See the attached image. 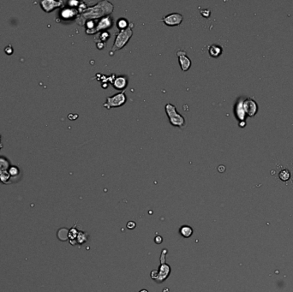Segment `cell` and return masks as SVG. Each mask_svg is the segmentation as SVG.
Returning <instances> with one entry per match:
<instances>
[{
    "label": "cell",
    "mask_w": 293,
    "mask_h": 292,
    "mask_svg": "<svg viewBox=\"0 0 293 292\" xmlns=\"http://www.w3.org/2000/svg\"><path fill=\"white\" fill-rule=\"evenodd\" d=\"M208 52H209V54H210L212 57L217 58V57H219V56L221 54V52H222V48H221L220 46H219L212 45V46L209 47Z\"/></svg>",
    "instance_id": "obj_13"
},
{
    "label": "cell",
    "mask_w": 293,
    "mask_h": 292,
    "mask_svg": "<svg viewBox=\"0 0 293 292\" xmlns=\"http://www.w3.org/2000/svg\"><path fill=\"white\" fill-rule=\"evenodd\" d=\"M9 173H10V175H11V176H17V175H18V173H19V170L17 168V167H11V170H10V171H9Z\"/></svg>",
    "instance_id": "obj_20"
},
{
    "label": "cell",
    "mask_w": 293,
    "mask_h": 292,
    "mask_svg": "<svg viewBox=\"0 0 293 292\" xmlns=\"http://www.w3.org/2000/svg\"><path fill=\"white\" fill-rule=\"evenodd\" d=\"M11 178V175L8 171L3 172L2 174H0V180H1L4 183H6Z\"/></svg>",
    "instance_id": "obj_17"
},
{
    "label": "cell",
    "mask_w": 293,
    "mask_h": 292,
    "mask_svg": "<svg viewBox=\"0 0 293 292\" xmlns=\"http://www.w3.org/2000/svg\"><path fill=\"white\" fill-rule=\"evenodd\" d=\"M133 27H134V24L129 23V25L127 28L120 30L118 33H117L114 44L111 47V51L110 52L111 56H112L114 52L121 50L128 43V41L130 40V38L133 35V29H132Z\"/></svg>",
    "instance_id": "obj_2"
},
{
    "label": "cell",
    "mask_w": 293,
    "mask_h": 292,
    "mask_svg": "<svg viewBox=\"0 0 293 292\" xmlns=\"http://www.w3.org/2000/svg\"><path fill=\"white\" fill-rule=\"evenodd\" d=\"M183 16L179 13H171L167 16H165L162 19L161 22H163L166 26L169 27H175L178 26L182 23L183 22Z\"/></svg>",
    "instance_id": "obj_7"
},
{
    "label": "cell",
    "mask_w": 293,
    "mask_h": 292,
    "mask_svg": "<svg viewBox=\"0 0 293 292\" xmlns=\"http://www.w3.org/2000/svg\"><path fill=\"white\" fill-rule=\"evenodd\" d=\"M154 242H155L156 244H160L163 242V237L160 236H156L155 238H154Z\"/></svg>",
    "instance_id": "obj_24"
},
{
    "label": "cell",
    "mask_w": 293,
    "mask_h": 292,
    "mask_svg": "<svg viewBox=\"0 0 293 292\" xmlns=\"http://www.w3.org/2000/svg\"><path fill=\"white\" fill-rule=\"evenodd\" d=\"M8 168H9V162L4 158H0V174L7 171Z\"/></svg>",
    "instance_id": "obj_14"
},
{
    "label": "cell",
    "mask_w": 293,
    "mask_h": 292,
    "mask_svg": "<svg viewBox=\"0 0 293 292\" xmlns=\"http://www.w3.org/2000/svg\"><path fill=\"white\" fill-rule=\"evenodd\" d=\"M112 25H113V20L111 18L110 16H108V17H105L99 19V23L95 25V27L93 28H91V29H87L86 33L88 34H96V33L100 32L102 30L108 29Z\"/></svg>",
    "instance_id": "obj_6"
},
{
    "label": "cell",
    "mask_w": 293,
    "mask_h": 292,
    "mask_svg": "<svg viewBox=\"0 0 293 292\" xmlns=\"http://www.w3.org/2000/svg\"><path fill=\"white\" fill-rule=\"evenodd\" d=\"M127 78L125 76H123V75H120V76H117L116 77V79L113 81L112 82V85L114 87V88L117 89V90H124L125 87H127Z\"/></svg>",
    "instance_id": "obj_10"
},
{
    "label": "cell",
    "mask_w": 293,
    "mask_h": 292,
    "mask_svg": "<svg viewBox=\"0 0 293 292\" xmlns=\"http://www.w3.org/2000/svg\"><path fill=\"white\" fill-rule=\"evenodd\" d=\"M135 226H136V224H135V222H134V221H129V222H128V224H127V225H126V227H127L129 230H133V229L135 228Z\"/></svg>",
    "instance_id": "obj_23"
},
{
    "label": "cell",
    "mask_w": 293,
    "mask_h": 292,
    "mask_svg": "<svg viewBox=\"0 0 293 292\" xmlns=\"http://www.w3.org/2000/svg\"><path fill=\"white\" fill-rule=\"evenodd\" d=\"M114 10V6L111 3L106 0H103L99 3H97L95 5L86 8L85 11H82L80 17L77 19L78 23L82 25L83 23H86L88 21H95L97 19H101L103 17L110 16L111 13H112Z\"/></svg>",
    "instance_id": "obj_1"
},
{
    "label": "cell",
    "mask_w": 293,
    "mask_h": 292,
    "mask_svg": "<svg viewBox=\"0 0 293 292\" xmlns=\"http://www.w3.org/2000/svg\"><path fill=\"white\" fill-rule=\"evenodd\" d=\"M109 38V34L107 32H104L100 34V39H101V41L100 42H104V41H106L107 39Z\"/></svg>",
    "instance_id": "obj_22"
},
{
    "label": "cell",
    "mask_w": 293,
    "mask_h": 292,
    "mask_svg": "<svg viewBox=\"0 0 293 292\" xmlns=\"http://www.w3.org/2000/svg\"><path fill=\"white\" fill-rule=\"evenodd\" d=\"M243 107L244 110V112H246L249 116L253 117L257 111V105L255 104V102L254 100H252L251 99H247L243 104Z\"/></svg>",
    "instance_id": "obj_9"
},
{
    "label": "cell",
    "mask_w": 293,
    "mask_h": 292,
    "mask_svg": "<svg viewBox=\"0 0 293 292\" xmlns=\"http://www.w3.org/2000/svg\"><path fill=\"white\" fill-rule=\"evenodd\" d=\"M150 276H151V278H152V279H154V280L156 281L157 278H158V277H159V271H158L157 270H154V271H151Z\"/></svg>",
    "instance_id": "obj_21"
},
{
    "label": "cell",
    "mask_w": 293,
    "mask_h": 292,
    "mask_svg": "<svg viewBox=\"0 0 293 292\" xmlns=\"http://www.w3.org/2000/svg\"><path fill=\"white\" fill-rule=\"evenodd\" d=\"M77 236H78V231H77L75 228H72V229L69 231L68 237L70 239V242H72L73 240L76 239V238H77Z\"/></svg>",
    "instance_id": "obj_16"
},
{
    "label": "cell",
    "mask_w": 293,
    "mask_h": 292,
    "mask_svg": "<svg viewBox=\"0 0 293 292\" xmlns=\"http://www.w3.org/2000/svg\"><path fill=\"white\" fill-rule=\"evenodd\" d=\"M41 5L43 6V9L47 11V12H50L52 11L53 9L55 8H58L59 6H61L63 5V2L62 1H52V0H51V1H43L41 2Z\"/></svg>",
    "instance_id": "obj_11"
},
{
    "label": "cell",
    "mask_w": 293,
    "mask_h": 292,
    "mask_svg": "<svg viewBox=\"0 0 293 292\" xmlns=\"http://www.w3.org/2000/svg\"><path fill=\"white\" fill-rule=\"evenodd\" d=\"M76 241L80 244H82L84 242H86L87 241V237L85 236V233L84 232H78V236H77Z\"/></svg>",
    "instance_id": "obj_18"
},
{
    "label": "cell",
    "mask_w": 293,
    "mask_h": 292,
    "mask_svg": "<svg viewBox=\"0 0 293 292\" xmlns=\"http://www.w3.org/2000/svg\"><path fill=\"white\" fill-rule=\"evenodd\" d=\"M177 56L178 58L179 64L183 71H187L191 66V60L187 56V52L184 50H178L177 52Z\"/></svg>",
    "instance_id": "obj_8"
},
{
    "label": "cell",
    "mask_w": 293,
    "mask_h": 292,
    "mask_svg": "<svg viewBox=\"0 0 293 292\" xmlns=\"http://www.w3.org/2000/svg\"><path fill=\"white\" fill-rule=\"evenodd\" d=\"M117 25V28H120L121 30H123V29L127 28L129 27V23H128V20H126V19H124V18H121V19H118Z\"/></svg>",
    "instance_id": "obj_15"
},
{
    "label": "cell",
    "mask_w": 293,
    "mask_h": 292,
    "mask_svg": "<svg viewBox=\"0 0 293 292\" xmlns=\"http://www.w3.org/2000/svg\"><path fill=\"white\" fill-rule=\"evenodd\" d=\"M166 112L169 118V121L172 125L182 128L185 125V119L184 117L177 111V108L174 105L171 103H167L165 106Z\"/></svg>",
    "instance_id": "obj_3"
},
{
    "label": "cell",
    "mask_w": 293,
    "mask_h": 292,
    "mask_svg": "<svg viewBox=\"0 0 293 292\" xmlns=\"http://www.w3.org/2000/svg\"><path fill=\"white\" fill-rule=\"evenodd\" d=\"M139 292H148V289H143L140 290Z\"/></svg>",
    "instance_id": "obj_25"
},
{
    "label": "cell",
    "mask_w": 293,
    "mask_h": 292,
    "mask_svg": "<svg viewBox=\"0 0 293 292\" xmlns=\"http://www.w3.org/2000/svg\"><path fill=\"white\" fill-rule=\"evenodd\" d=\"M126 101H127V97H126L125 92L123 90V91L119 92V93H116L111 97H107L106 100L104 104V107L110 110L111 108L119 107V106L123 105Z\"/></svg>",
    "instance_id": "obj_4"
},
{
    "label": "cell",
    "mask_w": 293,
    "mask_h": 292,
    "mask_svg": "<svg viewBox=\"0 0 293 292\" xmlns=\"http://www.w3.org/2000/svg\"><path fill=\"white\" fill-rule=\"evenodd\" d=\"M179 233L180 235L184 237V238H189L192 236L193 234V229L190 225H183L179 229Z\"/></svg>",
    "instance_id": "obj_12"
},
{
    "label": "cell",
    "mask_w": 293,
    "mask_h": 292,
    "mask_svg": "<svg viewBox=\"0 0 293 292\" xmlns=\"http://www.w3.org/2000/svg\"><path fill=\"white\" fill-rule=\"evenodd\" d=\"M279 177L283 180V181H286L290 178V173L287 171H283L280 174H279Z\"/></svg>",
    "instance_id": "obj_19"
},
{
    "label": "cell",
    "mask_w": 293,
    "mask_h": 292,
    "mask_svg": "<svg viewBox=\"0 0 293 292\" xmlns=\"http://www.w3.org/2000/svg\"><path fill=\"white\" fill-rule=\"evenodd\" d=\"M167 253V249H163L162 253H161V257H160V268H159V277L156 280L157 283H162L164 282L170 275L171 273V266L166 263L165 261V255Z\"/></svg>",
    "instance_id": "obj_5"
}]
</instances>
